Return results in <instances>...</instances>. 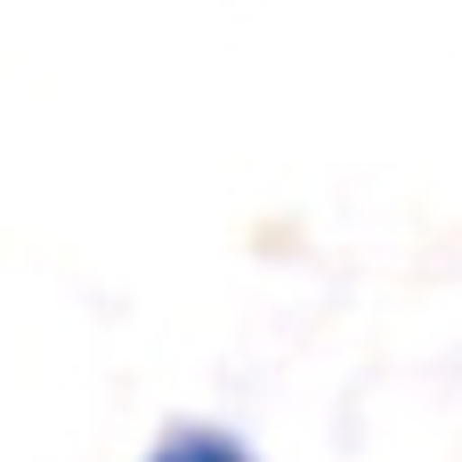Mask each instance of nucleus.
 I'll return each instance as SVG.
<instances>
[{"label": "nucleus", "mask_w": 462, "mask_h": 462, "mask_svg": "<svg viewBox=\"0 0 462 462\" xmlns=\"http://www.w3.org/2000/svg\"><path fill=\"white\" fill-rule=\"evenodd\" d=\"M146 462H252V447L227 439V430H211V422H179V430H162V447Z\"/></svg>", "instance_id": "nucleus-1"}]
</instances>
